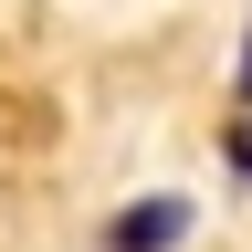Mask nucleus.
<instances>
[{
	"label": "nucleus",
	"mask_w": 252,
	"mask_h": 252,
	"mask_svg": "<svg viewBox=\"0 0 252 252\" xmlns=\"http://www.w3.org/2000/svg\"><path fill=\"white\" fill-rule=\"evenodd\" d=\"M179 231H189V200H147V210L116 220V252H168Z\"/></svg>",
	"instance_id": "obj_1"
},
{
	"label": "nucleus",
	"mask_w": 252,
	"mask_h": 252,
	"mask_svg": "<svg viewBox=\"0 0 252 252\" xmlns=\"http://www.w3.org/2000/svg\"><path fill=\"white\" fill-rule=\"evenodd\" d=\"M231 158H242V168H252V126H242V137H231Z\"/></svg>",
	"instance_id": "obj_2"
},
{
	"label": "nucleus",
	"mask_w": 252,
	"mask_h": 252,
	"mask_svg": "<svg viewBox=\"0 0 252 252\" xmlns=\"http://www.w3.org/2000/svg\"><path fill=\"white\" fill-rule=\"evenodd\" d=\"M242 94H252V53H242Z\"/></svg>",
	"instance_id": "obj_3"
}]
</instances>
